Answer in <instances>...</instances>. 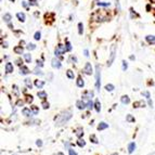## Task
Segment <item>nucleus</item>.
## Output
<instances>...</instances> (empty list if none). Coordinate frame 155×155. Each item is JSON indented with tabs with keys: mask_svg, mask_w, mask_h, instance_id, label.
<instances>
[{
	"mask_svg": "<svg viewBox=\"0 0 155 155\" xmlns=\"http://www.w3.org/2000/svg\"><path fill=\"white\" fill-rule=\"evenodd\" d=\"M71 117H72V114H71L70 112L62 113V114H60L57 117H55V123L61 126V125L65 124L66 122H68V120L71 119Z\"/></svg>",
	"mask_w": 155,
	"mask_h": 155,
	"instance_id": "nucleus-1",
	"label": "nucleus"
},
{
	"mask_svg": "<svg viewBox=\"0 0 155 155\" xmlns=\"http://www.w3.org/2000/svg\"><path fill=\"white\" fill-rule=\"evenodd\" d=\"M95 88L97 90H100L101 88V71L99 65L95 66Z\"/></svg>",
	"mask_w": 155,
	"mask_h": 155,
	"instance_id": "nucleus-2",
	"label": "nucleus"
},
{
	"mask_svg": "<svg viewBox=\"0 0 155 155\" xmlns=\"http://www.w3.org/2000/svg\"><path fill=\"white\" fill-rule=\"evenodd\" d=\"M115 55H116V46L113 44L111 47V53H110V59H108V66H111L112 63L114 62Z\"/></svg>",
	"mask_w": 155,
	"mask_h": 155,
	"instance_id": "nucleus-3",
	"label": "nucleus"
},
{
	"mask_svg": "<svg viewBox=\"0 0 155 155\" xmlns=\"http://www.w3.org/2000/svg\"><path fill=\"white\" fill-rule=\"evenodd\" d=\"M84 72H85L87 75H91L93 72H92V66L90 63H86L85 67H84Z\"/></svg>",
	"mask_w": 155,
	"mask_h": 155,
	"instance_id": "nucleus-4",
	"label": "nucleus"
},
{
	"mask_svg": "<svg viewBox=\"0 0 155 155\" xmlns=\"http://www.w3.org/2000/svg\"><path fill=\"white\" fill-rule=\"evenodd\" d=\"M76 106L79 110H84L85 108H87V103H86L84 100H78V101L76 102Z\"/></svg>",
	"mask_w": 155,
	"mask_h": 155,
	"instance_id": "nucleus-5",
	"label": "nucleus"
},
{
	"mask_svg": "<svg viewBox=\"0 0 155 155\" xmlns=\"http://www.w3.org/2000/svg\"><path fill=\"white\" fill-rule=\"evenodd\" d=\"M4 68H6V73L7 74H10L13 72V64L10 63V62H8V63H6V66H4Z\"/></svg>",
	"mask_w": 155,
	"mask_h": 155,
	"instance_id": "nucleus-6",
	"label": "nucleus"
},
{
	"mask_svg": "<svg viewBox=\"0 0 155 155\" xmlns=\"http://www.w3.org/2000/svg\"><path fill=\"white\" fill-rule=\"evenodd\" d=\"M51 63H52V66H53L54 68H61V66H62L61 62L57 60V59H53V60L51 61Z\"/></svg>",
	"mask_w": 155,
	"mask_h": 155,
	"instance_id": "nucleus-7",
	"label": "nucleus"
},
{
	"mask_svg": "<svg viewBox=\"0 0 155 155\" xmlns=\"http://www.w3.org/2000/svg\"><path fill=\"white\" fill-rule=\"evenodd\" d=\"M16 17H17V20H19L20 22H25V19H26V16H25V13H23V12H19V13H16Z\"/></svg>",
	"mask_w": 155,
	"mask_h": 155,
	"instance_id": "nucleus-8",
	"label": "nucleus"
},
{
	"mask_svg": "<svg viewBox=\"0 0 155 155\" xmlns=\"http://www.w3.org/2000/svg\"><path fill=\"white\" fill-rule=\"evenodd\" d=\"M20 74L21 75H27V74H29V70L26 66L22 65V66H20Z\"/></svg>",
	"mask_w": 155,
	"mask_h": 155,
	"instance_id": "nucleus-9",
	"label": "nucleus"
},
{
	"mask_svg": "<svg viewBox=\"0 0 155 155\" xmlns=\"http://www.w3.org/2000/svg\"><path fill=\"white\" fill-rule=\"evenodd\" d=\"M22 113H23V115H25L26 117H29V116H32V108H23L22 110Z\"/></svg>",
	"mask_w": 155,
	"mask_h": 155,
	"instance_id": "nucleus-10",
	"label": "nucleus"
},
{
	"mask_svg": "<svg viewBox=\"0 0 155 155\" xmlns=\"http://www.w3.org/2000/svg\"><path fill=\"white\" fill-rule=\"evenodd\" d=\"M146 40L149 42L150 44H155V36L153 35H148L146 37Z\"/></svg>",
	"mask_w": 155,
	"mask_h": 155,
	"instance_id": "nucleus-11",
	"label": "nucleus"
},
{
	"mask_svg": "<svg viewBox=\"0 0 155 155\" xmlns=\"http://www.w3.org/2000/svg\"><path fill=\"white\" fill-rule=\"evenodd\" d=\"M11 20H12V16H11V14L10 13H6L4 15H3V21L7 23H10L11 22Z\"/></svg>",
	"mask_w": 155,
	"mask_h": 155,
	"instance_id": "nucleus-12",
	"label": "nucleus"
},
{
	"mask_svg": "<svg viewBox=\"0 0 155 155\" xmlns=\"http://www.w3.org/2000/svg\"><path fill=\"white\" fill-rule=\"evenodd\" d=\"M76 84H77V87H79V88H82V87L85 86V82H84V79H82V77H79V78L77 79Z\"/></svg>",
	"mask_w": 155,
	"mask_h": 155,
	"instance_id": "nucleus-13",
	"label": "nucleus"
},
{
	"mask_svg": "<svg viewBox=\"0 0 155 155\" xmlns=\"http://www.w3.org/2000/svg\"><path fill=\"white\" fill-rule=\"evenodd\" d=\"M136 150V144L133 142H131V143H129V146H128V152L131 154V153H133V151Z\"/></svg>",
	"mask_w": 155,
	"mask_h": 155,
	"instance_id": "nucleus-14",
	"label": "nucleus"
},
{
	"mask_svg": "<svg viewBox=\"0 0 155 155\" xmlns=\"http://www.w3.org/2000/svg\"><path fill=\"white\" fill-rule=\"evenodd\" d=\"M108 125L106 123H103V122H102V123H100L99 124V126H98V130H104V129H106V128H108Z\"/></svg>",
	"mask_w": 155,
	"mask_h": 155,
	"instance_id": "nucleus-15",
	"label": "nucleus"
},
{
	"mask_svg": "<svg viewBox=\"0 0 155 155\" xmlns=\"http://www.w3.org/2000/svg\"><path fill=\"white\" fill-rule=\"evenodd\" d=\"M95 111L98 112V113L101 111V103H100V101H99V100H97V101L95 102Z\"/></svg>",
	"mask_w": 155,
	"mask_h": 155,
	"instance_id": "nucleus-16",
	"label": "nucleus"
},
{
	"mask_svg": "<svg viewBox=\"0 0 155 155\" xmlns=\"http://www.w3.org/2000/svg\"><path fill=\"white\" fill-rule=\"evenodd\" d=\"M14 52L16 54H23V47L22 46H17V47L14 48Z\"/></svg>",
	"mask_w": 155,
	"mask_h": 155,
	"instance_id": "nucleus-17",
	"label": "nucleus"
},
{
	"mask_svg": "<svg viewBox=\"0 0 155 155\" xmlns=\"http://www.w3.org/2000/svg\"><path fill=\"white\" fill-rule=\"evenodd\" d=\"M24 82H25V85H26V87L28 89H32L33 88V84H32V80L29 78H26L25 80H24Z\"/></svg>",
	"mask_w": 155,
	"mask_h": 155,
	"instance_id": "nucleus-18",
	"label": "nucleus"
},
{
	"mask_svg": "<svg viewBox=\"0 0 155 155\" xmlns=\"http://www.w3.org/2000/svg\"><path fill=\"white\" fill-rule=\"evenodd\" d=\"M122 102H123V104H128L130 102V99L128 95H123L122 97Z\"/></svg>",
	"mask_w": 155,
	"mask_h": 155,
	"instance_id": "nucleus-19",
	"label": "nucleus"
},
{
	"mask_svg": "<svg viewBox=\"0 0 155 155\" xmlns=\"http://www.w3.org/2000/svg\"><path fill=\"white\" fill-rule=\"evenodd\" d=\"M24 60H25L27 63H31V62H32V55L29 53H24Z\"/></svg>",
	"mask_w": 155,
	"mask_h": 155,
	"instance_id": "nucleus-20",
	"label": "nucleus"
},
{
	"mask_svg": "<svg viewBox=\"0 0 155 155\" xmlns=\"http://www.w3.org/2000/svg\"><path fill=\"white\" fill-rule=\"evenodd\" d=\"M35 86L37 87V88H40L41 89L44 86V82H42V80H36V82H35Z\"/></svg>",
	"mask_w": 155,
	"mask_h": 155,
	"instance_id": "nucleus-21",
	"label": "nucleus"
},
{
	"mask_svg": "<svg viewBox=\"0 0 155 155\" xmlns=\"http://www.w3.org/2000/svg\"><path fill=\"white\" fill-rule=\"evenodd\" d=\"M66 76L68 77L70 79H74V77H75V74H74V72L73 71H71V70H68L66 72Z\"/></svg>",
	"mask_w": 155,
	"mask_h": 155,
	"instance_id": "nucleus-22",
	"label": "nucleus"
},
{
	"mask_svg": "<svg viewBox=\"0 0 155 155\" xmlns=\"http://www.w3.org/2000/svg\"><path fill=\"white\" fill-rule=\"evenodd\" d=\"M37 95H38V97H39L40 99H42V100H44V99L47 98V93H46L44 91H38Z\"/></svg>",
	"mask_w": 155,
	"mask_h": 155,
	"instance_id": "nucleus-23",
	"label": "nucleus"
},
{
	"mask_svg": "<svg viewBox=\"0 0 155 155\" xmlns=\"http://www.w3.org/2000/svg\"><path fill=\"white\" fill-rule=\"evenodd\" d=\"M105 90H106V91L112 92L113 90H114V85H112V84H108V85L105 86Z\"/></svg>",
	"mask_w": 155,
	"mask_h": 155,
	"instance_id": "nucleus-24",
	"label": "nucleus"
},
{
	"mask_svg": "<svg viewBox=\"0 0 155 155\" xmlns=\"http://www.w3.org/2000/svg\"><path fill=\"white\" fill-rule=\"evenodd\" d=\"M54 54H55V57H61V55L63 54V52L59 49V48H55V50H54Z\"/></svg>",
	"mask_w": 155,
	"mask_h": 155,
	"instance_id": "nucleus-25",
	"label": "nucleus"
},
{
	"mask_svg": "<svg viewBox=\"0 0 155 155\" xmlns=\"http://www.w3.org/2000/svg\"><path fill=\"white\" fill-rule=\"evenodd\" d=\"M82 135H84V130H82V128H80V127L77 128L76 129V136L78 137V138H80Z\"/></svg>",
	"mask_w": 155,
	"mask_h": 155,
	"instance_id": "nucleus-26",
	"label": "nucleus"
},
{
	"mask_svg": "<svg viewBox=\"0 0 155 155\" xmlns=\"http://www.w3.org/2000/svg\"><path fill=\"white\" fill-rule=\"evenodd\" d=\"M93 108H95V103H93L91 100H89V101L87 102V108H88V110H92Z\"/></svg>",
	"mask_w": 155,
	"mask_h": 155,
	"instance_id": "nucleus-27",
	"label": "nucleus"
},
{
	"mask_svg": "<svg viewBox=\"0 0 155 155\" xmlns=\"http://www.w3.org/2000/svg\"><path fill=\"white\" fill-rule=\"evenodd\" d=\"M77 144H78L80 148H82V146H86V142H85V140L82 139V138H79L78 141H77Z\"/></svg>",
	"mask_w": 155,
	"mask_h": 155,
	"instance_id": "nucleus-28",
	"label": "nucleus"
},
{
	"mask_svg": "<svg viewBox=\"0 0 155 155\" xmlns=\"http://www.w3.org/2000/svg\"><path fill=\"white\" fill-rule=\"evenodd\" d=\"M140 105L141 106H144V102H142V101H139V102H135L133 103V108H140Z\"/></svg>",
	"mask_w": 155,
	"mask_h": 155,
	"instance_id": "nucleus-29",
	"label": "nucleus"
},
{
	"mask_svg": "<svg viewBox=\"0 0 155 155\" xmlns=\"http://www.w3.org/2000/svg\"><path fill=\"white\" fill-rule=\"evenodd\" d=\"M126 120L128 123H135V117H133L132 115H127Z\"/></svg>",
	"mask_w": 155,
	"mask_h": 155,
	"instance_id": "nucleus-30",
	"label": "nucleus"
},
{
	"mask_svg": "<svg viewBox=\"0 0 155 155\" xmlns=\"http://www.w3.org/2000/svg\"><path fill=\"white\" fill-rule=\"evenodd\" d=\"M82 33H84V25H82V23H79L78 24V34L79 35H82Z\"/></svg>",
	"mask_w": 155,
	"mask_h": 155,
	"instance_id": "nucleus-31",
	"label": "nucleus"
},
{
	"mask_svg": "<svg viewBox=\"0 0 155 155\" xmlns=\"http://www.w3.org/2000/svg\"><path fill=\"white\" fill-rule=\"evenodd\" d=\"M32 112H33V114L34 115H37L38 114V112H39V110H38V108H37V106H35V105H33L32 108Z\"/></svg>",
	"mask_w": 155,
	"mask_h": 155,
	"instance_id": "nucleus-32",
	"label": "nucleus"
},
{
	"mask_svg": "<svg viewBox=\"0 0 155 155\" xmlns=\"http://www.w3.org/2000/svg\"><path fill=\"white\" fill-rule=\"evenodd\" d=\"M90 140H91L92 143H98V138H97L95 135H91V136H90Z\"/></svg>",
	"mask_w": 155,
	"mask_h": 155,
	"instance_id": "nucleus-33",
	"label": "nucleus"
},
{
	"mask_svg": "<svg viewBox=\"0 0 155 155\" xmlns=\"http://www.w3.org/2000/svg\"><path fill=\"white\" fill-rule=\"evenodd\" d=\"M34 38H35V40H39V39L41 38V33L40 32H36L35 35H34Z\"/></svg>",
	"mask_w": 155,
	"mask_h": 155,
	"instance_id": "nucleus-34",
	"label": "nucleus"
},
{
	"mask_svg": "<svg viewBox=\"0 0 155 155\" xmlns=\"http://www.w3.org/2000/svg\"><path fill=\"white\" fill-rule=\"evenodd\" d=\"M34 74H36V75H42V72H41L40 68H38V67H36L35 70H34Z\"/></svg>",
	"mask_w": 155,
	"mask_h": 155,
	"instance_id": "nucleus-35",
	"label": "nucleus"
},
{
	"mask_svg": "<svg viewBox=\"0 0 155 155\" xmlns=\"http://www.w3.org/2000/svg\"><path fill=\"white\" fill-rule=\"evenodd\" d=\"M26 48H27L28 50H34V49H36V44H28Z\"/></svg>",
	"mask_w": 155,
	"mask_h": 155,
	"instance_id": "nucleus-36",
	"label": "nucleus"
},
{
	"mask_svg": "<svg viewBox=\"0 0 155 155\" xmlns=\"http://www.w3.org/2000/svg\"><path fill=\"white\" fill-rule=\"evenodd\" d=\"M142 95H143V97H146V98L148 99V100H149V99L151 98V95H150V92H149V91H143V92H142Z\"/></svg>",
	"mask_w": 155,
	"mask_h": 155,
	"instance_id": "nucleus-37",
	"label": "nucleus"
},
{
	"mask_svg": "<svg viewBox=\"0 0 155 155\" xmlns=\"http://www.w3.org/2000/svg\"><path fill=\"white\" fill-rule=\"evenodd\" d=\"M98 6H101V7H110L111 3L110 2H98Z\"/></svg>",
	"mask_w": 155,
	"mask_h": 155,
	"instance_id": "nucleus-38",
	"label": "nucleus"
},
{
	"mask_svg": "<svg viewBox=\"0 0 155 155\" xmlns=\"http://www.w3.org/2000/svg\"><path fill=\"white\" fill-rule=\"evenodd\" d=\"M41 105H42V108H44V110H47V108H49V103L46 101H44L42 103H41Z\"/></svg>",
	"mask_w": 155,
	"mask_h": 155,
	"instance_id": "nucleus-39",
	"label": "nucleus"
},
{
	"mask_svg": "<svg viewBox=\"0 0 155 155\" xmlns=\"http://www.w3.org/2000/svg\"><path fill=\"white\" fill-rule=\"evenodd\" d=\"M127 68H128V64H127L126 61H123V71L124 72H126Z\"/></svg>",
	"mask_w": 155,
	"mask_h": 155,
	"instance_id": "nucleus-40",
	"label": "nucleus"
},
{
	"mask_svg": "<svg viewBox=\"0 0 155 155\" xmlns=\"http://www.w3.org/2000/svg\"><path fill=\"white\" fill-rule=\"evenodd\" d=\"M13 91H14L15 95H19V88H17V86H16V85L13 86Z\"/></svg>",
	"mask_w": 155,
	"mask_h": 155,
	"instance_id": "nucleus-41",
	"label": "nucleus"
},
{
	"mask_svg": "<svg viewBox=\"0 0 155 155\" xmlns=\"http://www.w3.org/2000/svg\"><path fill=\"white\" fill-rule=\"evenodd\" d=\"M65 48H66V51H71L72 50V46H71V44L67 41L66 44H65Z\"/></svg>",
	"mask_w": 155,
	"mask_h": 155,
	"instance_id": "nucleus-42",
	"label": "nucleus"
},
{
	"mask_svg": "<svg viewBox=\"0 0 155 155\" xmlns=\"http://www.w3.org/2000/svg\"><path fill=\"white\" fill-rule=\"evenodd\" d=\"M28 3L31 6H37V0H28Z\"/></svg>",
	"mask_w": 155,
	"mask_h": 155,
	"instance_id": "nucleus-43",
	"label": "nucleus"
},
{
	"mask_svg": "<svg viewBox=\"0 0 155 155\" xmlns=\"http://www.w3.org/2000/svg\"><path fill=\"white\" fill-rule=\"evenodd\" d=\"M36 63H37V66H38V67H42V66H44V63H42V61H41V60H37V61H36Z\"/></svg>",
	"mask_w": 155,
	"mask_h": 155,
	"instance_id": "nucleus-44",
	"label": "nucleus"
},
{
	"mask_svg": "<svg viewBox=\"0 0 155 155\" xmlns=\"http://www.w3.org/2000/svg\"><path fill=\"white\" fill-rule=\"evenodd\" d=\"M68 153H70V155H77V153L73 149H68Z\"/></svg>",
	"mask_w": 155,
	"mask_h": 155,
	"instance_id": "nucleus-45",
	"label": "nucleus"
},
{
	"mask_svg": "<svg viewBox=\"0 0 155 155\" xmlns=\"http://www.w3.org/2000/svg\"><path fill=\"white\" fill-rule=\"evenodd\" d=\"M36 146H39V148L42 146V141H41V140H37V141H36Z\"/></svg>",
	"mask_w": 155,
	"mask_h": 155,
	"instance_id": "nucleus-46",
	"label": "nucleus"
},
{
	"mask_svg": "<svg viewBox=\"0 0 155 155\" xmlns=\"http://www.w3.org/2000/svg\"><path fill=\"white\" fill-rule=\"evenodd\" d=\"M24 104V102L22 101V100H19V101L16 102V106H21V105Z\"/></svg>",
	"mask_w": 155,
	"mask_h": 155,
	"instance_id": "nucleus-47",
	"label": "nucleus"
},
{
	"mask_svg": "<svg viewBox=\"0 0 155 155\" xmlns=\"http://www.w3.org/2000/svg\"><path fill=\"white\" fill-rule=\"evenodd\" d=\"M71 60L73 61L74 63H77V57H74V55H72V57H71Z\"/></svg>",
	"mask_w": 155,
	"mask_h": 155,
	"instance_id": "nucleus-48",
	"label": "nucleus"
},
{
	"mask_svg": "<svg viewBox=\"0 0 155 155\" xmlns=\"http://www.w3.org/2000/svg\"><path fill=\"white\" fill-rule=\"evenodd\" d=\"M84 54H85V57H89V51L87 49H85L84 50Z\"/></svg>",
	"mask_w": 155,
	"mask_h": 155,
	"instance_id": "nucleus-49",
	"label": "nucleus"
},
{
	"mask_svg": "<svg viewBox=\"0 0 155 155\" xmlns=\"http://www.w3.org/2000/svg\"><path fill=\"white\" fill-rule=\"evenodd\" d=\"M27 98H28V99H27V102H29V103H31V102H33V97H32V95H31V97L28 95Z\"/></svg>",
	"mask_w": 155,
	"mask_h": 155,
	"instance_id": "nucleus-50",
	"label": "nucleus"
},
{
	"mask_svg": "<svg viewBox=\"0 0 155 155\" xmlns=\"http://www.w3.org/2000/svg\"><path fill=\"white\" fill-rule=\"evenodd\" d=\"M22 6L24 7V8H27V3H26L25 1H22Z\"/></svg>",
	"mask_w": 155,
	"mask_h": 155,
	"instance_id": "nucleus-51",
	"label": "nucleus"
},
{
	"mask_svg": "<svg viewBox=\"0 0 155 155\" xmlns=\"http://www.w3.org/2000/svg\"><path fill=\"white\" fill-rule=\"evenodd\" d=\"M2 47H3V48H8V42H3V44H2Z\"/></svg>",
	"mask_w": 155,
	"mask_h": 155,
	"instance_id": "nucleus-52",
	"label": "nucleus"
},
{
	"mask_svg": "<svg viewBox=\"0 0 155 155\" xmlns=\"http://www.w3.org/2000/svg\"><path fill=\"white\" fill-rule=\"evenodd\" d=\"M16 64L20 65V66H22V65H21V60H16Z\"/></svg>",
	"mask_w": 155,
	"mask_h": 155,
	"instance_id": "nucleus-53",
	"label": "nucleus"
},
{
	"mask_svg": "<svg viewBox=\"0 0 155 155\" xmlns=\"http://www.w3.org/2000/svg\"><path fill=\"white\" fill-rule=\"evenodd\" d=\"M149 105H150V106H152V105H153V102L151 101V100H150V99H149Z\"/></svg>",
	"mask_w": 155,
	"mask_h": 155,
	"instance_id": "nucleus-54",
	"label": "nucleus"
},
{
	"mask_svg": "<svg viewBox=\"0 0 155 155\" xmlns=\"http://www.w3.org/2000/svg\"><path fill=\"white\" fill-rule=\"evenodd\" d=\"M21 44V46H22V44H25V41L22 40V41H21V44Z\"/></svg>",
	"mask_w": 155,
	"mask_h": 155,
	"instance_id": "nucleus-55",
	"label": "nucleus"
},
{
	"mask_svg": "<svg viewBox=\"0 0 155 155\" xmlns=\"http://www.w3.org/2000/svg\"><path fill=\"white\" fill-rule=\"evenodd\" d=\"M57 155H64V154H63V153H61V152H59V153H57Z\"/></svg>",
	"mask_w": 155,
	"mask_h": 155,
	"instance_id": "nucleus-56",
	"label": "nucleus"
},
{
	"mask_svg": "<svg viewBox=\"0 0 155 155\" xmlns=\"http://www.w3.org/2000/svg\"><path fill=\"white\" fill-rule=\"evenodd\" d=\"M14 1H15V0H10V2H14Z\"/></svg>",
	"mask_w": 155,
	"mask_h": 155,
	"instance_id": "nucleus-57",
	"label": "nucleus"
},
{
	"mask_svg": "<svg viewBox=\"0 0 155 155\" xmlns=\"http://www.w3.org/2000/svg\"><path fill=\"white\" fill-rule=\"evenodd\" d=\"M112 155H118V154H117V153H114V154H112Z\"/></svg>",
	"mask_w": 155,
	"mask_h": 155,
	"instance_id": "nucleus-58",
	"label": "nucleus"
},
{
	"mask_svg": "<svg viewBox=\"0 0 155 155\" xmlns=\"http://www.w3.org/2000/svg\"><path fill=\"white\" fill-rule=\"evenodd\" d=\"M14 155H15V154H14Z\"/></svg>",
	"mask_w": 155,
	"mask_h": 155,
	"instance_id": "nucleus-59",
	"label": "nucleus"
}]
</instances>
